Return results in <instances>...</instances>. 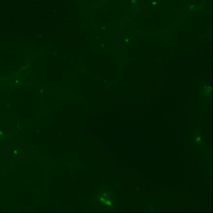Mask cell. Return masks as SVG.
Wrapping results in <instances>:
<instances>
[{
    "instance_id": "1",
    "label": "cell",
    "mask_w": 213,
    "mask_h": 213,
    "mask_svg": "<svg viewBox=\"0 0 213 213\" xmlns=\"http://www.w3.org/2000/svg\"><path fill=\"white\" fill-rule=\"evenodd\" d=\"M99 200L101 203L107 206H111L114 204L113 198L109 193L102 192L99 194Z\"/></svg>"
},
{
    "instance_id": "2",
    "label": "cell",
    "mask_w": 213,
    "mask_h": 213,
    "mask_svg": "<svg viewBox=\"0 0 213 213\" xmlns=\"http://www.w3.org/2000/svg\"><path fill=\"white\" fill-rule=\"evenodd\" d=\"M195 139H196V142H200L201 141V138H200V136H196L195 138Z\"/></svg>"
}]
</instances>
